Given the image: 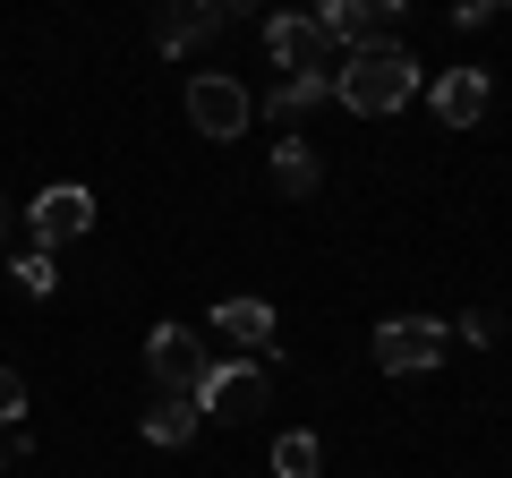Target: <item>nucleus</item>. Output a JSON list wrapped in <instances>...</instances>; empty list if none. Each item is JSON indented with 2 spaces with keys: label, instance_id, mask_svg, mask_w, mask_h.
I'll use <instances>...</instances> for the list:
<instances>
[{
  "label": "nucleus",
  "instance_id": "1",
  "mask_svg": "<svg viewBox=\"0 0 512 478\" xmlns=\"http://www.w3.org/2000/svg\"><path fill=\"white\" fill-rule=\"evenodd\" d=\"M410 94H419V60H410V43H393V35H376V43H359V52H342V69H333V103L359 111V120L402 111Z\"/></svg>",
  "mask_w": 512,
  "mask_h": 478
},
{
  "label": "nucleus",
  "instance_id": "2",
  "mask_svg": "<svg viewBox=\"0 0 512 478\" xmlns=\"http://www.w3.org/2000/svg\"><path fill=\"white\" fill-rule=\"evenodd\" d=\"M444 350H453V325L444 316H384L376 325V368L384 376H419V368H436Z\"/></svg>",
  "mask_w": 512,
  "mask_h": 478
},
{
  "label": "nucleus",
  "instance_id": "3",
  "mask_svg": "<svg viewBox=\"0 0 512 478\" xmlns=\"http://www.w3.org/2000/svg\"><path fill=\"white\" fill-rule=\"evenodd\" d=\"M265 393H274V376L256 368V359H214L205 368V385H197V419H256L265 410Z\"/></svg>",
  "mask_w": 512,
  "mask_h": 478
},
{
  "label": "nucleus",
  "instance_id": "4",
  "mask_svg": "<svg viewBox=\"0 0 512 478\" xmlns=\"http://www.w3.org/2000/svg\"><path fill=\"white\" fill-rule=\"evenodd\" d=\"M146 368H154V385H163V402H197V385H205V342L188 325H154L146 333Z\"/></svg>",
  "mask_w": 512,
  "mask_h": 478
},
{
  "label": "nucleus",
  "instance_id": "5",
  "mask_svg": "<svg viewBox=\"0 0 512 478\" xmlns=\"http://www.w3.org/2000/svg\"><path fill=\"white\" fill-rule=\"evenodd\" d=\"M188 120H197V137H248V120H256V103H248V86L239 77H222V69H197L188 77Z\"/></svg>",
  "mask_w": 512,
  "mask_h": 478
},
{
  "label": "nucleus",
  "instance_id": "6",
  "mask_svg": "<svg viewBox=\"0 0 512 478\" xmlns=\"http://www.w3.org/2000/svg\"><path fill=\"white\" fill-rule=\"evenodd\" d=\"M265 52L282 60V77H333L342 69V52H333V43L316 35V18H299V9L265 18Z\"/></svg>",
  "mask_w": 512,
  "mask_h": 478
},
{
  "label": "nucleus",
  "instance_id": "7",
  "mask_svg": "<svg viewBox=\"0 0 512 478\" xmlns=\"http://www.w3.org/2000/svg\"><path fill=\"white\" fill-rule=\"evenodd\" d=\"M26 222H35V248H69V239L94 231V197L77 180H52L35 205H26Z\"/></svg>",
  "mask_w": 512,
  "mask_h": 478
},
{
  "label": "nucleus",
  "instance_id": "8",
  "mask_svg": "<svg viewBox=\"0 0 512 478\" xmlns=\"http://www.w3.org/2000/svg\"><path fill=\"white\" fill-rule=\"evenodd\" d=\"M222 18H231V0H197V9H163V26H154V52L163 60H188L205 35H222Z\"/></svg>",
  "mask_w": 512,
  "mask_h": 478
},
{
  "label": "nucleus",
  "instance_id": "9",
  "mask_svg": "<svg viewBox=\"0 0 512 478\" xmlns=\"http://www.w3.org/2000/svg\"><path fill=\"white\" fill-rule=\"evenodd\" d=\"M487 69H444L436 77V86H427V111H436V120H444V129H470V120H478V111H487Z\"/></svg>",
  "mask_w": 512,
  "mask_h": 478
},
{
  "label": "nucleus",
  "instance_id": "10",
  "mask_svg": "<svg viewBox=\"0 0 512 478\" xmlns=\"http://www.w3.org/2000/svg\"><path fill=\"white\" fill-rule=\"evenodd\" d=\"M214 333H222V342H239V350H282V342H274V308H265V299H222V308H214Z\"/></svg>",
  "mask_w": 512,
  "mask_h": 478
},
{
  "label": "nucleus",
  "instance_id": "11",
  "mask_svg": "<svg viewBox=\"0 0 512 478\" xmlns=\"http://www.w3.org/2000/svg\"><path fill=\"white\" fill-rule=\"evenodd\" d=\"M274 180H282V197H316L325 163H316V146H308V137H282V146H274Z\"/></svg>",
  "mask_w": 512,
  "mask_h": 478
},
{
  "label": "nucleus",
  "instance_id": "12",
  "mask_svg": "<svg viewBox=\"0 0 512 478\" xmlns=\"http://www.w3.org/2000/svg\"><path fill=\"white\" fill-rule=\"evenodd\" d=\"M316 103H333V77H282V86L265 94V111H274L282 129H291V120H308Z\"/></svg>",
  "mask_w": 512,
  "mask_h": 478
},
{
  "label": "nucleus",
  "instance_id": "13",
  "mask_svg": "<svg viewBox=\"0 0 512 478\" xmlns=\"http://www.w3.org/2000/svg\"><path fill=\"white\" fill-rule=\"evenodd\" d=\"M197 427H205V419H197V402H154V410H146V444H163V453H180Z\"/></svg>",
  "mask_w": 512,
  "mask_h": 478
},
{
  "label": "nucleus",
  "instance_id": "14",
  "mask_svg": "<svg viewBox=\"0 0 512 478\" xmlns=\"http://www.w3.org/2000/svg\"><path fill=\"white\" fill-rule=\"evenodd\" d=\"M274 478H325V444H316L308 427H291V436L274 444Z\"/></svg>",
  "mask_w": 512,
  "mask_h": 478
},
{
  "label": "nucleus",
  "instance_id": "15",
  "mask_svg": "<svg viewBox=\"0 0 512 478\" xmlns=\"http://www.w3.org/2000/svg\"><path fill=\"white\" fill-rule=\"evenodd\" d=\"M9 274H18V291H26V299H52V291H60V265H52V248H26V257L9 265Z\"/></svg>",
  "mask_w": 512,
  "mask_h": 478
},
{
  "label": "nucleus",
  "instance_id": "16",
  "mask_svg": "<svg viewBox=\"0 0 512 478\" xmlns=\"http://www.w3.org/2000/svg\"><path fill=\"white\" fill-rule=\"evenodd\" d=\"M18 419H26V376H18V368H0V436H9Z\"/></svg>",
  "mask_w": 512,
  "mask_h": 478
},
{
  "label": "nucleus",
  "instance_id": "17",
  "mask_svg": "<svg viewBox=\"0 0 512 478\" xmlns=\"http://www.w3.org/2000/svg\"><path fill=\"white\" fill-rule=\"evenodd\" d=\"M453 333H461V342H478V350H495V316H478V308H470V316H461V325H453Z\"/></svg>",
  "mask_w": 512,
  "mask_h": 478
},
{
  "label": "nucleus",
  "instance_id": "18",
  "mask_svg": "<svg viewBox=\"0 0 512 478\" xmlns=\"http://www.w3.org/2000/svg\"><path fill=\"white\" fill-rule=\"evenodd\" d=\"M0 470H9V453H0Z\"/></svg>",
  "mask_w": 512,
  "mask_h": 478
}]
</instances>
